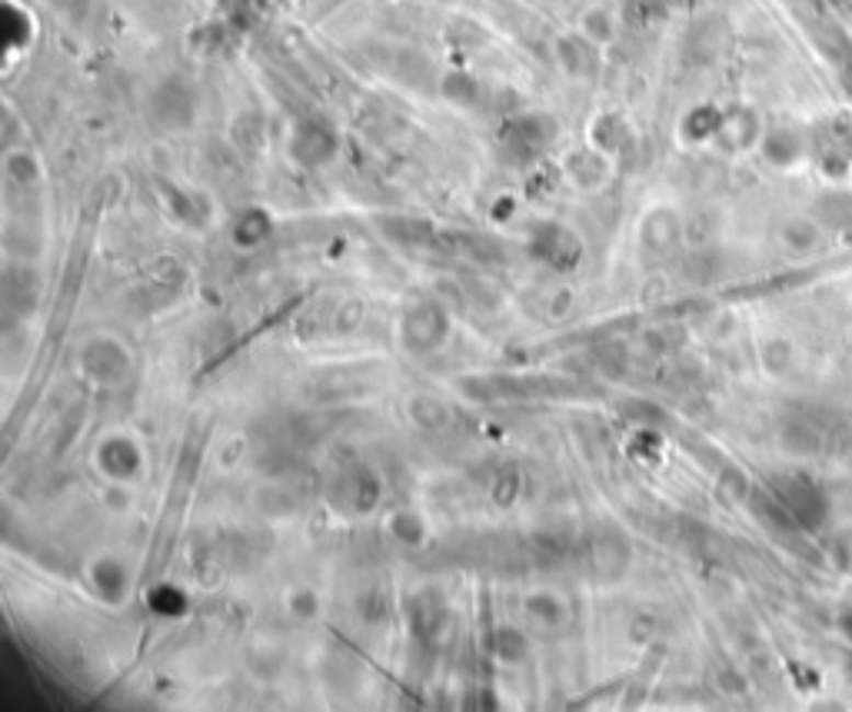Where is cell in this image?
<instances>
[{
    "mask_svg": "<svg viewBox=\"0 0 852 712\" xmlns=\"http://www.w3.org/2000/svg\"><path fill=\"white\" fill-rule=\"evenodd\" d=\"M776 499L786 506V513H789V517L796 520V527L806 530V533L822 530L826 520H829V496L822 493L819 483H813V479L803 476V473L783 476L780 486H776Z\"/></svg>",
    "mask_w": 852,
    "mask_h": 712,
    "instance_id": "1",
    "label": "cell"
},
{
    "mask_svg": "<svg viewBox=\"0 0 852 712\" xmlns=\"http://www.w3.org/2000/svg\"><path fill=\"white\" fill-rule=\"evenodd\" d=\"M140 450L134 447V440L127 437H107L101 443V466L104 473H111L114 479H130L140 466Z\"/></svg>",
    "mask_w": 852,
    "mask_h": 712,
    "instance_id": "2",
    "label": "cell"
},
{
    "mask_svg": "<svg viewBox=\"0 0 852 712\" xmlns=\"http://www.w3.org/2000/svg\"><path fill=\"white\" fill-rule=\"evenodd\" d=\"M842 633H845V636L852 640V609H849V613L842 617Z\"/></svg>",
    "mask_w": 852,
    "mask_h": 712,
    "instance_id": "3",
    "label": "cell"
}]
</instances>
